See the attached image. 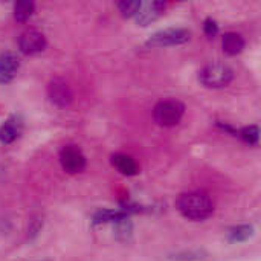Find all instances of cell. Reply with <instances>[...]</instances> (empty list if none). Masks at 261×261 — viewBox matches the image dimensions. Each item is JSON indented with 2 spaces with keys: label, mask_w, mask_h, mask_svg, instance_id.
I'll list each match as a JSON object with an SVG mask.
<instances>
[{
  "label": "cell",
  "mask_w": 261,
  "mask_h": 261,
  "mask_svg": "<svg viewBox=\"0 0 261 261\" xmlns=\"http://www.w3.org/2000/svg\"><path fill=\"white\" fill-rule=\"evenodd\" d=\"M177 210L185 219L193 222H202L214 213V203L205 193L191 191L179 197Z\"/></svg>",
  "instance_id": "cell-1"
},
{
  "label": "cell",
  "mask_w": 261,
  "mask_h": 261,
  "mask_svg": "<svg viewBox=\"0 0 261 261\" xmlns=\"http://www.w3.org/2000/svg\"><path fill=\"white\" fill-rule=\"evenodd\" d=\"M199 80L205 87L222 89V87H226L234 80V70L226 64L211 63L200 70Z\"/></svg>",
  "instance_id": "cell-2"
},
{
  "label": "cell",
  "mask_w": 261,
  "mask_h": 261,
  "mask_svg": "<svg viewBox=\"0 0 261 261\" xmlns=\"http://www.w3.org/2000/svg\"><path fill=\"white\" fill-rule=\"evenodd\" d=\"M185 113V106L176 99H165L156 104L153 118L161 127H174L180 122Z\"/></svg>",
  "instance_id": "cell-3"
},
{
  "label": "cell",
  "mask_w": 261,
  "mask_h": 261,
  "mask_svg": "<svg viewBox=\"0 0 261 261\" xmlns=\"http://www.w3.org/2000/svg\"><path fill=\"white\" fill-rule=\"evenodd\" d=\"M191 34L187 29L182 28H170V29H164L159 31L156 34H153L148 41L147 46L151 47H165V46H176V44H184L190 40Z\"/></svg>",
  "instance_id": "cell-4"
},
{
  "label": "cell",
  "mask_w": 261,
  "mask_h": 261,
  "mask_svg": "<svg viewBox=\"0 0 261 261\" xmlns=\"http://www.w3.org/2000/svg\"><path fill=\"white\" fill-rule=\"evenodd\" d=\"M60 162L61 167L66 173L69 174H76L81 173L86 168V158L81 153L80 148L73 145H67L61 150L60 153Z\"/></svg>",
  "instance_id": "cell-5"
},
{
  "label": "cell",
  "mask_w": 261,
  "mask_h": 261,
  "mask_svg": "<svg viewBox=\"0 0 261 261\" xmlns=\"http://www.w3.org/2000/svg\"><path fill=\"white\" fill-rule=\"evenodd\" d=\"M18 47L24 55L40 54L46 47V38L41 32L35 29H29L18 37Z\"/></svg>",
  "instance_id": "cell-6"
},
{
  "label": "cell",
  "mask_w": 261,
  "mask_h": 261,
  "mask_svg": "<svg viewBox=\"0 0 261 261\" xmlns=\"http://www.w3.org/2000/svg\"><path fill=\"white\" fill-rule=\"evenodd\" d=\"M47 95L50 101L58 107H67L73 101V93H72L70 86L61 78H55L50 81L47 87Z\"/></svg>",
  "instance_id": "cell-7"
},
{
  "label": "cell",
  "mask_w": 261,
  "mask_h": 261,
  "mask_svg": "<svg viewBox=\"0 0 261 261\" xmlns=\"http://www.w3.org/2000/svg\"><path fill=\"white\" fill-rule=\"evenodd\" d=\"M165 9V3L161 2V0H154V2H141V6L135 15L136 18V23L141 24V26H148L150 23L156 21L162 12Z\"/></svg>",
  "instance_id": "cell-8"
},
{
  "label": "cell",
  "mask_w": 261,
  "mask_h": 261,
  "mask_svg": "<svg viewBox=\"0 0 261 261\" xmlns=\"http://www.w3.org/2000/svg\"><path fill=\"white\" fill-rule=\"evenodd\" d=\"M20 67V60L15 54L6 52L0 55V83H8L11 81Z\"/></svg>",
  "instance_id": "cell-9"
},
{
  "label": "cell",
  "mask_w": 261,
  "mask_h": 261,
  "mask_svg": "<svg viewBox=\"0 0 261 261\" xmlns=\"http://www.w3.org/2000/svg\"><path fill=\"white\" fill-rule=\"evenodd\" d=\"M112 164L119 173H122L125 176H136L139 173V167H138V164L135 162V159L132 156L121 154V153L113 154L112 156Z\"/></svg>",
  "instance_id": "cell-10"
},
{
  "label": "cell",
  "mask_w": 261,
  "mask_h": 261,
  "mask_svg": "<svg viewBox=\"0 0 261 261\" xmlns=\"http://www.w3.org/2000/svg\"><path fill=\"white\" fill-rule=\"evenodd\" d=\"M21 132V121L14 116L9 118L2 127H0V142L2 144H11L14 142Z\"/></svg>",
  "instance_id": "cell-11"
},
{
  "label": "cell",
  "mask_w": 261,
  "mask_h": 261,
  "mask_svg": "<svg viewBox=\"0 0 261 261\" xmlns=\"http://www.w3.org/2000/svg\"><path fill=\"white\" fill-rule=\"evenodd\" d=\"M222 47L228 55H237L245 47V40L237 32H228L222 38Z\"/></svg>",
  "instance_id": "cell-12"
},
{
  "label": "cell",
  "mask_w": 261,
  "mask_h": 261,
  "mask_svg": "<svg viewBox=\"0 0 261 261\" xmlns=\"http://www.w3.org/2000/svg\"><path fill=\"white\" fill-rule=\"evenodd\" d=\"M127 214L124 211H112V210H102V211H98L93 217V223L95 225H99V223H116L122 219H125Z\"/></svg>",
  "instance_id": "cell-13"
},
{
  "label": "cell",
  "mask_w": 261,
  "mask_h": 261,
  "mask_svg": "<svg viewBox=\"0 0 261 261\" xmlns=\"http://www.w3.org/2000/svg\"><path fill=\"white\" fill-rule=\"evenodd\" d=\"M252 234H254V228L251 225H240V226L232 228L228 232V239L234 243H240V242L248 240Z\"/></svg>",
  "instance_id": "cell-14"
},
{
  "label": "cell",
  "mask_w": 261,
  "mask_h": 261,
  "mask_svg": "<svg viewBox=\"0 0 261 261\" xmlns=\"http://www.w3.org/2000/svg\"><path fill=\"white\" fill-rule=\"evenodd\" d=\"M34 12V3L32 2H18L14 6V17L17 21H26Z\"/></svg>",
  "instance_id": "cell-15"
},
{
  "label": "cell",
  "mask_w": 261,
  "mask_h": 261,
  "mask_svg": "<svg viewBox=\"0 0 261 261\" xmlns=\"http://www.w3.org/2000/svg\"><path fill=\"white\" fill-rule=\"evenodd\" d=\"M139 6H141V2H128V0H124V2H119L118 3L119 12L124 17H127V18L135 17L136 12H138V9H139Z\"/></svg>",
  "instance_id": "cell-16"
},
{
  "label": "cell",
  "mask_w": 261,
  "mask_h": 261,
  "mask_svg": "<svg viewBox=\"0 0 261 261\" xmlns=\"http://www.w3.org/2000/svg\"><path fill=\"white\" fill-rule=\"evenodd\" d=\"M240 136L249 144V145H257L258 144V139H260V130L257 125H249V127H245L242 132H240Z\"/></svg>",
  "instance_id": "cell-17"
},
{
  "label": "cell",
  "mask_w": 261,
  "mask_h": 261,
  "mask_svg": "<svg viewBox=\"0 0 261 261\" xmlns=\"http://www.w3.org/2000/svg\"><path fill=\"white\" fill-rule=\"evenodd\" d=\"M203 31L208 37H214L219 31V24L216 23V20L213 18H206L205 20V24H203Z\"/></svg>",
  "instance_id": "cell-18"
}]
</instances>
